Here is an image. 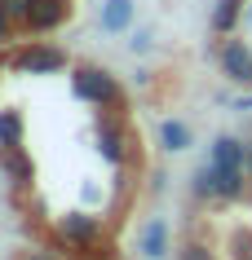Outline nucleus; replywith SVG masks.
Returning a JSON list of instances; mask_svg holds the SVG:
<instances>
[{
	"label": "nucleus",
	"mask_w": 252,
	"mask_h": 260,
	"mask_svg": "<svg viewBox=\"0 0 252 260\" xmlns=\"http://www.w3.org/2000/svg\"><path fill=\"white\" fill-rule=\"evenodd\" d=\"M199 185L212 194H235L239 190V168H221V164H212L199 172Z\"/></svg>",
	"instance_id": "nucleus-1"
},
{
	"label": "nucleus",
	"mask_w": 252,
	"mask_h": 260,
	"mask_svg": "<svg viewBox=\"0 0 252 260\" xmlns=\"http://www.w3.org/2000/svg\"><path fill=\"white\" fill-rule=\"evenodd\" d=\"M62 18H67V0H36L31 14H27V22L36 31H49V27H58Z\"/></svg>",
	"instance_id": "nucleus-2"
},
{
	"label": "nucleus",
	"mask_w": 252,
	"mask_h": 260,
	"mask_svg": "<svg viewBox=\"0 0 252 260\" xmlns=\"http://www.w3.org/2000/svg\"><path fill=\"white\" fill-rule=\"evenodd\" d=\"M75 93L80 97H89V102H111V80H106V75H98V71H80V75H75Z\"/></svg>",
	"instance_id": "nucleus-3"
},
{
	"label": "nucleus",
	"mask_w": 252,
	"mask_h": 260,
	"mask_svg": "<svg viewBox=\"0 0 252 260\" xmlns=\"http://www.w3.org/2000/svg\"><path fill=\"white\" fill-rule=\"evenodd\" d=\"M221 67H226L230 80H252V53H243L239 44H230V49L221 53Z\"/></svg>",
	"instance_id": "nucleus-4"
},
{
	"label": "nucleus",
	"mask_w": 252,
	"mask_h": 260,
	"mask_svg": "<svg viewBox=\"0 0 252 260\" xmlns=\"http://www.w3.org/2000/svg\"><path fill=\"white\" fill-rule=\"evenodd\" d=\"M128 18H133V0H106V9H102V27L106 31H124Z\"/></svg>",
	"instance_id": "nucleus-5"
},
{
	"label": "nucleus",
	"mask_w": 252,
	"mask_h": 260,
	"mask_svg": "<svg viewBox=\"0 0 252 260\" xmlns=\"http://www.w3.org/2000/svg\"><path fill=\"white\" fill-rule=\"evenodd\" d=\"M22 62H27V71H58L62 62H67V57L58 53V49H31Z\"/></svg>",
	"instance_id": "nucleus-6"
},
{
	"label": "nucleus",
	"mask_w": 252,
	"mask_h": 260,
	"mask_svg": "<svg viewBox=\"0 0 252 260\" xmlns=\"http://www.w3.org/2000/svg\"><path fill=\"white\" fill-rule=\"evenodd\" d=\"M239 141H230V137H221L217 146H212V164H221V168H239Z\"/></svg>",
	"instance_id": "nucleus-7"
},
{
	"label": "nucleus",
	"mask_w": 252,
	"mask_h": 260,
	"mask_svg": "<svg viewBox=\"0 0 252 260\" xmlns=\"http://www.w3.org/2000/svg\"><path fill=\"white\" fill-rule=\"evenodd\" d=\"M164 141L173 146V150H186V141H190V137H186L182 123H164Z\"/></svg>",
	"instance_id": "nucleus-8"
},
{
	"label": "nucleus",
	"mask_w": 252,
	"mask_h": 260,
	"mask_svg": "<svg viewBox=\"0 0 252 260\" xmlns=\"http://www.w3.org/2000/svg\"><path fill=\"white\" fill-rule=\"evenodd\" d=\"M146 256H164V230H159V225L146 230Z\"/></svg>",
	"instance_id": "nucleus-9"
},
{
	"label": "nucleus",
	"mask_w": 252,
	"mask_h": 260,
	"mask_svg": "<svg viewBox=\"0 0 252 260\" xmlns=\"http://www.w3.org/2000/svg\"><path fill=\"white\" fill-rule=\"evenodd\" d=\"M0 141H5V146H14V141H18V119H14V115H0Z\"/></svg>",
	"instance_id": "nucleus-10"
},
{
	"label": "nucleus",
	"mask_w": 252,
	"mask_h": 260,
	"mask_svg": "<svg viewBox=\"0 0 252 260\" xmlns=\"http://www.w3.org/2000/svg\"><path fill=\"white\" fill-rule=\"evenodd\" d=\"M62 230H67V234H80V238H84V234H93V220H84V216H67V220H62Z\"/></svg>",
	"instance_id": "nucleus-11"
},
{
	"label": "nucleus",
	"mask_w": 252,
	"mask_h": 260,
	"mask_svg": "<svg viewBox=\"0 0 252 260\" xmlns=\"http://www.w3.org/2000/svg\"><path fill=\"white\" fill-rule=\"evenodd\" d=\"M0 5H5V14H9V18H27L36 0H0Z\"/></svg>",
	"instance_id": "nucleus-12"
},
{
	"label": "nucleus",
	"mask_w": 252,
	"mask_h": 260,
	"mask_svg": "<svg viewBox=\"0 0 252 260\" xmlns=\"http://www.w3.org/2000/svg\"><path fill=\"white\" fill-rule=\"evenodd\" d=\"M230 22H235V0H221V9H217V27H230Z\"/></svg>",
	"instance_id": "nucleus-13"
},
{
	"label": "nucleus",
	"mask_w": 252,
	"mask_h": 260,
	"mask_svg": "<svg viewBox=\"0 0 252 260\" xmlns=\"http://www.w3.org/2000/svg\"><path fill=\"white\" fill-rule=\"evenodd\" d=\"M102 146H106V159H120V141H115L111 133H106V137H102Z\"/></svg>",
	"instance_id": "nucleus-14"
},
{
	"label": "nucleus",
	"mask_w": 252,
	"mask_h": 260,
	"mask_svg": "<svg viewBox=\"0 0 252 260\" xmlns=\"http://www.w3.org/2000/svg\"><path fill=\"white\" fill-rule=\"evenodd\" d=\"M182 260H208V251H204V247H195V243H190V247H186V251H182Z\"/></svg>",
	"instance_id": "nucleus-15"
},
{
	"label": "nucleus",
	"mask_w": 252,
	"mask_h": 260,
	"mask_svg": "<svg viewBox=\"0 0 252 260\" xmlns=\"http://www.w3.org/2000/svg\"><path fill=\"white\" fill-rule=\"evenodd\" d=\"M5 27H9V14H5V5H0V40H5Z\"/></svg>",
	"instance_id": "nucleus-16"
}]
</instances>
